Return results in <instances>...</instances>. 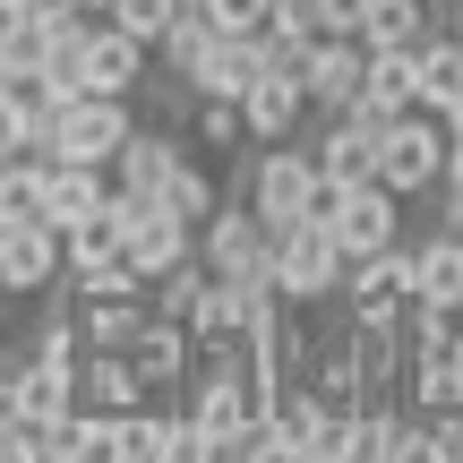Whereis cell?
<instances>
[{
	"label": "cell",
	"instance_id": "5",
	"mask_svg": "<svg viewBox=\"0 0 463 463\" xmlns=\"http://www.w3.org/2000/svg\"><path fill=\"white\" fill-rule=\"evenodd\" d=\"M438 172H447V129L420 112H395L378 129V181L395 198H420V189H438Z\"/></svg>",
	"mask_w": 463,
	"mask_h": 463
},
{
	"label": "cell",
	"instance_id": "33",
	"mask_svg": "<svg viewBox=\"0 0 463 463\" xmlns=\"http://www.w3.org/2000/svg\"><path fill=\"white\" fill-rule=\"evenodd\" d=\"M266 34H283V43L309 52L317 34H326V9H317V0H275V9H266Z\"/></svg>",
	"mask_w": 463,
	"mask_h": 463
},
{
	"label": "cell",
	"instance_id": "25",
	"mask_svg": "<svg viewBox=\"0 0 463 463\" xmlns=\"http://www.w3.org/2000/svg\"><path fill=\"white\" fill-rule=\"evenodd\" d=\"M420 34H430V9H420V0H369V17H361L369 52H412Z\"/></svg>",
	"mask_w": 463,
	"mask_h": 463
},
{
	"label": "cell",
	"instance_id": "48",
	"mask_svg": "<svg viewBox=\"0 0 463 463\" xmlns=\"http://www.w3.org/2000/svg\"><path fill=\"white\" fill-rule=\"evenodd\" d=\"M455 232H463V223H455Z\"/></svg>",
	"mask_w": 463,
	"mask_h": 463
},
{
	"label": "cell",
	"instance_id": "34",
	"mask_svg": "<svg viewBox=\"0 0 463 463\" xmlns=\"http://www.w3.org/2000/svg\"><path fill=\"white\" fill-rule=\"evenodd\" d=\"M386 463H447L438 420H395V447H386Z\"/></svg>",
	"mask_w": 463,
	"mask_h": 463
},
{
	"label": "cell",
	"instance_id": "30",
	"mask_svg": "<svg viewBox=\"0 0 463 463\" xmlns=\"http://www.w3.org/2000/svg\"><path fill=\"white\" fill-rule=\"evenodd\" d=\"M164 206H172V215H181L189 232H198V223H206V215H215V206H223V198H215V181H206V172H198V164H181V172H172V181H164Z\"/></svg>",
	"mask_w": 463,
	"mask_h": 463
},
{
	"label": "cell",
	"instance_id": "22",
	"mask_svg": "<svg viewBox=\"0 0 463 463\" xmlns=\"http://www.w3.org/2000/svg\"><path fill=\"white\" fill-rule=\"evenodd\" d=\"M34 447H43V463H103V412L69 403V412L34 420Z\"/></svg>",
	"mask_w": 463,
	"mask_h": 463
},
{
	"label": "cell",
	"instance_id": "2",
	"mask_svg": "<svg viewBox=\"0 0 463 463\" xmlns=\"http://www.w3.org/2000/svg\"><path fill=\"white\" fill-rule=\"evenodd\" d=\"M317 198H326V181H317V155H292V146H266L258 164H249V206H258L266 232H292L317 215Z\"/></svg>",
	"mask_w": 463,
	"mask_h": 463
},
{
	"label": "cell",
	"instance_id": "41",
	"mask_svg": "<svg viewBox=\"0 0 463 463\" xmlns=\"http://www.w3.org/2000/svg\"><path fill=\"white\" fill-rule=\"evenodd\" d=\"M0 86H17V78H9V17H0Z\"/></svg>",
	"mask_w": 463,
	"mask_h": 463
},
{
	"label": "cell",
	"instance_id": "19",
	"mask_svg": "<svg viewBox=\"0 0 463 463\" xmlns=\"http://www.w3.org/2000/svg\"><path fill=\"white\" fill-rule=\"evenodd\" d=\"M78 403H86V412H129V403H146L137 361H129V352H86V361H78Z\"/></svg>",
	"mask_w": 463,
	"mask_h": 463
},
{
	"label": "cell",
	"instance_id": "17",
	"mask_svg": "<svg viewBox=\"0 0 463 463\" xmlns=\"http://www.w3.org/2000/svg\"><path fill=\"white\" fill-rule=\"evenodd\" d=\"M137 326H146V292H78V335H86V352H129Z\"/></svg>",
	"mask_w": 463,
	"mask_h": 463
},
{
	"label": "cell",
	"instance_id": "42",
	"mask_svg": "<svg viewBox=\"0 0 463 463\" xmlns=\"http://www.w3.org/2000/svg\"><path fill=\"white\" fill-rule=\"evenodd\" d=\"M34 9H43V0H0V17H34Z\"/></svg>",
	"mask_w": 463,
	"mask_h": 463
},
{
	"label": "cell",
	"instance_id": "40",
	"mask_svg": "<svg viewBox=\"0 0 463 463\" xmlns=\"http://www.w3.org/2000/svg\"><path fill=\"white\" fill-rule=\"evenodd\" d=\"M447 369H455V403H463V326H455V344H447Z\"/></svg>",
	"mask_w": 463,
	"mask_h": 463
},
{
	"label": "cell",
	"instance_id": "11",
	"mask_svg": "<svg viewBox=\"0 0 463 463\" xmlns=\"http://www.w3.org/2000/svg\"><path fill=\"white\" fill-rule=\"evenodd\" d=\"M78 86H86V95H120V103H129L137 86H146V43L120 34V26H95L86 52H78Z\"/></svg>",
	"mask_w": 463,
	"mask_h": 463
},
{
	"label": "cell",
	"instance_id": "45",
	"mask_svg": "<svg viewBox=\"0 0 463 463\" xmlns=\"http://www.w3.org/2000/svg\"><path fill=\"white\" fill-rule=\"evenodd\" d=\"M78 9H112V0H78Z\"/></svg>",
	"mask_w": 463,
	"mask_h": 463
},
{
	"label": "cell",
	"instance_id": "24",
	"mask_svg": "<svg viewBox=\"0 0 463 463\" xmlns=\"http://www.w3.org/2000/svg\"><path fill=\"white\" fill-rule=\"evenodd\" d=\"M463 103V43L455 34H420V112L447 120Z\"/></svg>",
	"mask_w": 463,
	"mask_h": 463
},
{
	"label": "cell",
	"instance_id": "3",
	"mask_svg": "<svg viewBox=\"0 0 463 463\" xmlns=\"http://www.w3.org/2000/svg\"><path fill=\"white\" fill-rule=\"evenodd\" d=\"M129 129H137V120H129V103H120V95H78V103L52 112L43 155H52V164H103V172H112V155H120V137H129Z\"/></svg>",
	"mask_w": 463,
	"mask_h": 463
},
{
	"label": "cell",
	"instance_id": "43",
	"mask_svg": "<svg viewBox=\"0 0 463 463\" xmlns=\"http://www.w3.org/2000/svg\"><path fill=\"white\" fill-rule=\"evenodd\" d=\"M447 137H463V103H455V112H447Z\"/></svg>",
	"mask_w": 463,
	"mask_h": 463
},
{
	"label": "cell",
	"instance_id": "28",
	"mask_svg": "<svg viewBox=\"0 0 463 463\" xmlns=\"http://www.w3.org/2000/svg\"><path fill=\"white\" fill-rule=\"evenodd\" d=\"M403 344H412V352H447L455 344V309H447V300H403Z\"/></svg>",
	"mask_w": 463,
	"mask_h": 463
},
{
	"label": "cell",
	"instance_id": "35",
	"mask_svg": "<svg viewBox=\"0 0 463 463\" xmlns=\"http://www.w3.org/2000/svg\"><path fill=\"white\" fill-rule=\"evenodd\" d=\"M206 17H215V34H258L266 26V9H275V0H198Z\"/></svg>",
	"mask_w": 463,
	"mask_h": 463
},
{
	"label": "cell",
	"instance_id": "20",
	"mask_svg": "<svg viewBox=\"0 0 463 463\" xmlns=\"http://www.w3.org/2000/svg\"><path fill=\"white\" fill-rule=\"evenodd\" d=\"M386 447H395V403H352V412H335V438H326L335 463H386Z\"/></svg>",
	"mask_w": 463,
	"mask_h": 463
},
{
	"label": "cell",
	"instance_id": "4",
	"mask_svg": "<svg viewBox=\"0 0 463 463\" xmlns=\"http://www.w3.org/2000/svg\"><path fill=\"white\" fill-rule=\"evenodd\" d=\"M206 352H215V361H206L198 395H189V420H198V430L232 455L249 430H258V395H249V369L232 361V344H206Z\"/></svg>",
	"mask_w": 463,
	"mask_h": 463
},
{
	"label": "cell",
	"instance_id": "44",
	"mask_svg": "<svg viewBox=\"0 0 463 463\" xmlns=\"http://www.w3.org/2000/svg\"><path fill=\"white\" fill-rule=\"evenodd\" d=\"M455 43H463V0H455Z\"/></svg>",
	"mask_w": 463,
	"mask_h": 463
},
{
	"label": "cell",
	"instance_id": "26",
	"mask_svg": "<svg viewBox=\"0 0 463 463\" xmlns=\"http://www.w3.org/2000/svg\"><path fill=\"white\" fill-rule=\"evenodd\" d=\"M309 386L317 395L335 403V412H352V403H361V361H352V335H326V344H309Z\"/></svg>",
	"mask_w": 463,
	"mask_h": 463
},
{
	"label": "cell",
	"instance_id": "47",
	"mask_svg": "<svg viewBox=\"0 0 463 463\" xmlns=\"http://www.w3.org/2000/svg\"><path fill=\"white\" fill-rule=\"evenodd\" d=\"M0 232H9V223H0Z\"/></svg>",
	"mask_w": 463,
	"mask_h": 463
},
{
	"label": "cell",
	"instance_id": "1",
	"mask_svg": "<svg viewBox=\"0 0 463 463\" xmlns=\"http://www.w3.org/2000/svg\"><path fill=\"white\" fill-rule=\"evenodd\" d=\"M266 266H275V292L292 300V309H317L326 292H344V266H352V258H344V241L309 215V223L275 232V258H266Z\"/></svg>",
	"mask_w": 463,
	"mask_h": 463
},
{
	"label": "cell",
	"instance_id": "12",
	"mask_svg": "<svg viewBox=\"0 0 463 463\" xmlns=\"http://www.w3.org/2000/svg\"><path fill=\"white\" fill-rule=\"evenodd\" d=\"M61 232L52 223H9L0 232V292H52L61 283Z\"/></svg>",
	"mask_w": 463,
	"mask_h": 463
},
{
	"label": "cell",
	"instance_id": "29",
	"mask_svg": "<svg viewBox=\"0 0 463 463\" xmlns=\"http://www.w3.org/2000/svg\"><path fill=\"white\" fill-rule=\"evenodd\" d=\"M189 129H198V146H249L241 103H223V95H198V103H189Z\"/></svg>",
	"mask_w": 463,
	"mask_h": 463
},
{
	"label": "cell",
	"instance_id": "36",
	"mask_svg": "<svg viewBox=\"0 0 463 463\" xmlns=\"http://www.w3.org/2000/svg\"><path fill=\"white\" fill-rule=\"evenodd\" d=\"M317 9H326V34H361L369 0H317Z\"/></svg>",
	"mask_w": 463,
	"mask_h": 463
},
{
	"label": "cell",
	"instance_id": "13",
	"mask_svg": "<svg viewBox=\"0 0 463 463\" xmlns=\"http://www.w3.org/2000/svg\"><path fill=\"white\" fill-rule=\"evenodd\" d=\"M129 361H137V378H146V395H164V386L189 378V361H198V335H189L181 317H155V309H146V326L129 335Z\"/></svg>",
	"mask_w": 463,
	"mask_h": 463
},
{
	"label": "cell",
	"instance_id": "31",
	"mask_svg": "<svg viewBox=\"0 0 463 463\" xmlns=\"http://www.w3.org/2000/svg\"><path fill=\"white\" fill-rule=\"evenodd\" d=\"M181 9H189V0H112V26H120V34H137V43L155 52V43H164V26H172Z\"/></svg>",
	"mask_w": 463,
	"mask_h": 463
},
{
	"label": "cell",
	"instance_id": "27",
	"mask_svg": "<svg viewBox=\"0 0 463 463\" xmlns=\"http://www.w3.org/2000/svg\"><path fill=\"white\" fill-rule=\"evenodd\" d=\"M206 43H215V17H206L198 0H189V9L164 26V43H155V52H164V69H172V78H189V69L206 61Z\"/></svg>",
	"mask_w": 463,
	"mask_h": 463
},
{
	"label": "cell",
	"instance_id": "9",
	"mask_svg": "<svg viewBox=\"0 0 463 463\" xmlns=\"http://www.w3.org/2000/svg\"><path fill=\"white\" fill-rule=\"evenodd\" d=\"M403 300H412V249L403 241L344 266V317H395Z\"/></svg>",
	"mask_w": 463,
	"mask_h": 463
},
{
	"label": "cell",
	"instance_id": "32",
	"mask_svg": "<svg viewBox=\"0 0 463 463\" xmlns=\"http://www.w3.org/2000/svg\"><path fill=\"white\" fill-rule=\"evenodd\" d=\"M155 463H223V447L189 412H164V455H155Z\"/></svg>",
	"mask_w": 463,
	"mask_h": 463
},
{
	"label": "cell",
	"instance_id": "15",
	"mask_svg": "<svg viewBox=\"0 0 463 463\" xmlns=\"http://www.w3.org/2000/svg\"><path fill=\"white\" fill-rule=\"evenodd\" d=\"M300 112H309V95H300V69H266L258 86L241 95V120L258 146H283V137L300 129Z\"/></svg>",
	"mask_w": 463,
	"mask_h": 463
},
{
	"label": "cell",
	"instance_id": "23",
	"mask_svg": "<svg viewBox=\"0 0 463 463\" xmlns=\"http://www.w3.org/2000/svg\"><path fill=\"white\" fill-rule=\"evenodd\" d=\"M412 292L420 300H447V309H463V232L447 223L438 241L412 249Z\"/></svg>",
	"mask_w": 463,
	"mask_h": 463
},
{
	"label": "cell",
	"instance_id": "16",
	"mask_svg": "<svg viewBox=\"0 0 463 463\" xmlns=\"http://www.w3.org/2000/svg\"><path fill=\"white\" fill-rule=\"evenodd\" d=\"M352 112H369V120L420 112V43L412 52H369V78H361V103Z\"/></svg>",
	"mask_w": 463,
	"mask_h": 463
},
{
	"label": "cell",
	"instance_id": "14",
	"mask_svg": "<svg viewBox=\"0 0 463 463\" xmlns=\"http://www.w3.org/2000/svg\"><path fill=\"white\" fill-rule=\"evenodd\" d=\"M181 164H189V155H181V137H172V129H129V137H120V155H112V189H129V198H164V181Z\"/></svg>",
	"mask_w": 463,
	"mask_h": 463
},
{
	"label": "cell",
	"instance_id": "7",
	"mask_svg": "<svg viewBox=\"0 0 463 463\" xmlns=\"http://www.w3.org/2000/svg\"><path fill=\"white\" fill-rule=\"evenodd\" d=\"M198 258H206V275H275V232L258 223V206L249 198H223L215 215L198 223Z\"/></svg>",
	"mask_w": 463,
	"mask_h": 463
},
{
	"label": "cell",
	"instance_id": "10",
	"mask_svg": "<svg viewBox=\"0 0 463 463\" xmlns=\"http://www.w3.org/2000/svg\"><path fill=\"white\" fill-rule=\"evenodd\" d=\"M378 129H386V120H369V112H326V137H317V181H326V189L378 181Z\"/></svg>",
	"mask_w": 463,
	"mask_h": 463
},
{
	"label": "cell",
	"instance_id": "21",
	"mask_svg": "<svg viewBox=\"0 0 463 463\" xmlns=\"http://www.w3.org/2000/svg\"><path fill=\"white\" fill-rule=\"evenodd\" d=\"M9 378H17V403H26V430L78 403V361H34V352H26V361L9 369Z\"/></svg>",
	"mask_w": 463,
	"mask_h": 463
},
{
	"label": "cell",
	"instance_id": "38",
	"mask_svg": "<svg viewBox=\"0 0 463 463\" xmlns=\"http://www.w3.org/2000/svg\"><path fill=\"white\" fill-rule=\"evenodd\" d=\"M0 430H26V403H17V378L0 369Z\"/></svg>",
	"mask_w": 463,
	"mask_h": 463
},
{
	"label": "cell",
	"instance_id": "37",
	"mask_svg": "<svg viewBox=\"0 0 463 463\" xmlns=\"http://www.w3.org/2000/svg\"><path fill=\"white\" fill-rule=\"evenodd\" d=\"M0 463H43V447H34V430H0Z\"/></svg>",
	"mask_w": 463,
	"mask_h": 463
},
{
	"label": "cell",
	"instance_id": "18",
	"mask_svg": "<svg viewBox=\"0 0 463 463\" xmlns=\"http://www.w3.org/2000/svg\"><path fill=\"white\" fill-rule=\"evenodd\" d=\"M103 198H112L103 164H52V172H43V223H52V232L86 223V215H95Z\"/></svg>",
	"mask_w": 463,
	"mask_h": 463
},
{
	"label": "cell",
	"instance_id": "6",
	"mask_svg": "<svg viewBox=\"0 0 463 463\" xmlns=\"http://www.w3.org/2000/svg\"><path fill=\"white\" fill-rule=\"evenodd\" d=\"M395 189L386 181H352V189H326L317 198V223L344 241V258H378V249H395Z\"/></svg>",
	"mask_w": 463,
	"mask_h": 463
},
{
	"label": "cell",
	"instance_id": "39",
	"mask_svg": "<svg viewBox=\"0 0 463 463\" xmlns=\"http://www.w3.org/2000/svg\"><path fill=\"white\" fill-rule=\"evenodd\" d=\"M438 181H447V198H463V137H447V172Z\"/></svg>",
	"mask_w": 463,
	"mask_h": 463
},
{
	"label": "cell",
	"instance_id": "8",
	"mask_svg": "<svg viewBox=\"0 0 463 463\" xmlns=\"http://www.w3.org/2000/svg\"><path fill=\"white\" fill-rule=\"evenodd\" d=\"M361 78H369V43L361 34H317V43L300 52V95H309L317 112H352V103H361Z\"/></svg>",
	"mask_w": 463,
	"mask_h": 463
},
{
	"label": "cell",
	"instance_id": "46",
	"mask_svg": "<svg viewBox=\"0 0 463 463\" xmlns=\"http://www.w3.org/2000/svg\"><path fill=\"white\" fill-rule=\"evenodd\" d=\"M0 309H9V292H0Z\"/></svg>",
	"mask_w": 463,
	"mask_h": 463
}]
</instances>
